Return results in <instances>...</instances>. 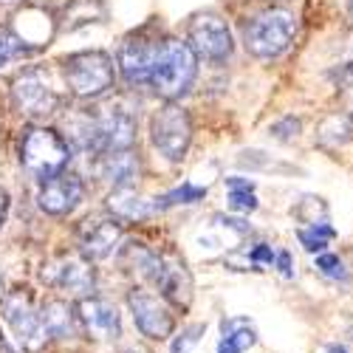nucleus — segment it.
<instances>
[{
  "mask_svg": "<svg viewBox=\"0 0 353 353\" xmlns=\"http://www.w3.org/2000/svg\"><path fill=\"white\" fill-rule=\"evenodd\" d=\"M26 51H28L26 43L12 32V28L0 26V65H6V63H12V60H17V57H23Z\"/></svg>",
  "mask_w": 353,
  "mask_h": 353,
  "instance_id": "nucleus-24",
  "label": "nucleus"
},
{
  "mask_svg": "<svg viewBox=\"0 0 353 353\" xmlns=\"http://www.w3.org/2000/svg\"><path fill=\"white\" fill-rule=\"evenodd\" d=\"M274 260H277V252L269 243H257L249 252V266H274Z\"/></svg>",
  "mask_w": 353,
  "mask_h": 353,
  "instance_id": "nucleus-29",
  "label": "nucleus"
},
{
  "mask_svg": "<svg viewBox=\"0 0 353 353\" xmlns=\"http://www.w3.org/2000/svg\"><path fill=\"white\" fill-rule=\"evenodd\" d=\"M328 77L339 88H353V54H347V57H342L339 63H334Z\"/></svg>",
  "mask_w": 353,
  "mask_h": 353,
  "instance_id": "nucleus-28",
  "label": "nucleus"
},
{
  "mask_svg": "<svg viewBox=\"0 0 353 353\" xmlns=\"http://www.w3.org/2000/svg\"><path fill=\"white\" fill-rule=\"evenodd\" d=\"M294 34H297V20H294L291 12L285 9H272L257 14L243 32V43L249 48V54L260 57V60H272V57H280Z\"/></svg>",
  "mask_w": 353,
  "mask_h": 353,
  "instance_id": "nucleus-6",
  "label": "nucleus"
},
{
  "mask_svg": "<svg viewBox=\"0 0 353 353\" xmlns=\"http://www.w3.org/2000/svg\"><path fill=\"white\" fill-rule=\"evenodd\" d=\"M195 57H203L210 63H223L232 54V32L223 17L203 12L198 17H192L190 23V43Z\"/></svg>",
  "mask_w": 353,
  "mask_h": 353,
  "instance_id": "nucleus-10",
  "label": "nucleus"
},
{
  "mask_svg": "<svg viewBox=\"0 0 353 353\" xmlns=\"http://www.w3.org/2000/svg\"><path fill=\"white\" fill-rule=\"evenodd\" d=\"M350 14H353V0H350Z\"/></svg>",
  "mask_w": 353,
  "mask_h": 353,
  "instance_id": "nucleus-34",
  "label": "nucleus"
},
{
  "mask_svg": "<svg viewBox=\"0 0 353 353\" xmlns=\"http://www.w3.org/2000/svg\"><path fill=\"white\" fill-rule=\"evenodd\" d=\"M133 260H136V269L141 277L150 280L164 297L175 305H187L190 300V288L192 280L184 269V263L179 257H170V254H156V252H147V249H130Z\"/></svg>",
  "mask_w": 353,
  "mask_h": 353,
  "instance_id": "nucleus-5",
  "label": "nucleus"
},
{
  "mask_svg": "<svg viewBox=\"0 0 353 353\" xmlns=\"http://www.w3.org/2000/svg\"><path fill=\"white\" fill-rule=\"evenodd\" d=\"M159 46H161L159 40H147L141 34H133L122 43L119 65H122V77H125L128 85H150V74H153Z\"/></svg>",
  "mask_w": 353,
  "mask_h": 353,
  "instance_id": "nucleus-13",
  "label": "nucleus"
},
{
  "mask_svg": "<svg viewBox=\"0 0 353 353\" xmlns=\"http://www.w3.org/2000/svg\"><path fill=\"white\" fill-rule=\"evenodd\" d=\"M350 136H353V125H350L347 116H331V119H325L319 128V141L331 144V147L345 144Z\"/></svg>",
  "mask_w": 353,
  "mask_h": 353,
  "instance_id": "nucleus-23",
  "label": "nucleus"
},
{
  "mask_svg": "<svg viewBox=\"0 0 353 353\" xmlns=\"http://www.w3.org/2000/svg\"><path fill=\"white\" fill-rule=\"evenodd\" d=\"M43 280L60 291L82 294V297H88V294L94 291V283H97L91 263L79 260V257H60V260L48 263L43 269Z\"/></svg>",
  "mask_w": 353,
  "mask_h": 353,
  "instance_id": "nucleus-14",
  "label": "nucleus"
},
{
  "mask_svg": "<svg viewBox=\"0 0 353 353\" xmlns=\"http://www.w3.org/2000/svg\"><path fill=\"white\" fill-rule=\"evenodd\" d=\"M77 319L82 322L85 334L99 339V342H110V339L122 336L119 308L105 297H82L77 305Z\"/></svg>",
  "mask_w": 353,
  "mask_h": 353,
  "instance_id": "nucleus-12",
  "label": "nucleus"
},
{
  "mask_svg": "<svg viewBox=\"0 0 353 353\" xmlns=\"http://www.w3.org/2000/svg\"><path fill=\"white\" fill-rule=\"evenodd\" d=\"M128 305H130L136 328L144 336H150V339H167L172 334V314L167 311V305L156 297V294L133 288L128 294Z\"/></svg>",
  "mask_w": 353,
  "mask_h": 353,
  "instance_id": "nucleus-11",
  "label": "nucleus"
},
{
  "mask_svg": "<svg viewBox=\"0 0 353 353\" xmlns=\"http://www.w3.org/2000/svg\"><path fill=\"white\" fill-rule=\"evenodd\" d=\"M207 331V325H187V328H181V334L172 339V345H170V350L172 353H190L198 342H201V334Z\"/></svg>",
  "mask_w": 353,
  "mask_h": 353,
  "instance_id": "nucleus-27",
  "label": "nucleus"
},
{
  "mask_svg": "<svg viewBox=\"0 0 353 353\" xmlns=\"http://www.w3.org/2000/svg\"><path fill=\"white\" fill-rule=\"evenodd\" d=\"M108 207L116 218H125V221H144L164 210L159 198H141L133 190H113Z\"/></svg>",
  "mask_w": 353,
  "mask_h": 353,
  "instance_id": "nucleus-18",
  "label": "nucleus"
},
{
  "mask_svg": "<svg viewBox=\"0 0 353 353\" xmlns=\"http://www.w3.org/2000/svg\"><path fill=\"white\" fill-rule=\"evenodd\" d=\"M274 266L280 269V274H283L285 280H291V277H294V263H291V254H288V252H277Z\"/></svg>",
  "mask_w": 353,
  "mask_h": 353,
  "instance_id": "nucleus-31",
  "label": "nucleus"
},
{
  "mask_svg": "<svg viewBox=\"0 0 353 353\" xmlns=\"http://www.w3.org/2000/svg\"><path fill=\"white\" fill-rule=\"evenodd\" d=\"M122 241V223L113 218H94L85 221V226L79 229V252L82 257L91 260H108L116 246Z\"/></svg>",
  "mask_w": 353,
  "mask_h": 353,
  "instance_id": "nucleus-16",
  "label": "nucleus"
},
{
  "mask_svg": "<svg viewBox=\"0 0 353 353\" xmlns=\"http://www.w3.org/2000/svg\"><path fill=\"white\" fill-rule=\"evenodd\" d=\"M229 187V207L238 212H254L257 198H254V184L246 179H226Z\"/></svg>",
  "mask_w": 353,
  "mask_h": 353,
  "instance_id": "nucleus-21",
  "label": "nucleus"
},
{
  "mask_svg": "<svg viewBox=\"0 0 353 353\" xmlns=\"http://www.w3.org/2000/svg\"><path fill=\"white\" fill-rule=\"evenodd\" d=\"M203 195H207V190H203V187L184 184V187H179V190H172L170 195L159 198V201H161V207H175V203H195V201H201Z\"/></svg>",
  "mask_w": 353,
  "mask_h": 353,
  "instance_id": "nucleus-26",
  "label": "nucleus"
},
{
  "mask_svg": "<svg viewBox=\"0 0 353 353\" xmlns=\"http://www.w3.org/2000/svg\"><path fill=\"white\" fill-rule=\"evenodd\" d=\"M314 266L319 269V274H325L328 280H347V269H345V263L336 257V254H328V252H322L314 257Z\"/></svg>",
  "mask_w": 353,
  "mask_h": 353,
  "instance_id": "nucleus-25",
  "label": "nucleus"
},
{
  "mask_svg": "<svg viewBox=\"0 0 353 353\" xmlns=\"http://www.w3.org/2000/svg\"><path fill=\"white\" fill-rule=\"evenodd\" d=\"M97 175H99V181L110 184L113 190H130L136 184V179H139V159L130 150L99 156Z\"/></svg>",
  "mask_w": 353,
  "mask_h": 353,
  "instance_id": "nucleus-17",
  "label": "nucleus"
},
{
  "mask_svg": "<svg viewBox=\"0 0 353 353\" xmlns=\"http://www.w3.org/2000/svg\"><path fill=\"white\" fill-rule=\"evenodd\" d=\"M272 133H274L277 139L288 141V139H294V136L300 133V119H294V116H285V119H280L277 125H272Z\"/></svg>",
  "mask_w": 353,
  "mask_h": 353,
  "instance_id": "nucleus-30",
  "label": "nucleus"
},
{
  "mask_svg": "<svg viewBox=\"0 0 353 353\" xmlns=\"http://www.w3.org/2000/svg\"><path fill=\"white\" fill-rule=\"evenodd\" d=\"M63 74L74 97L94 99L113 85V60L105 51H79L63 60Z\"/></svg>",
  "mask_w": 353,
  "mask_h": 353,
  "instance_id": "nucleus-7",
  "label": "nucleus"
},
{
  "mask_svg": "<svg viewBox=\"0 0 353 353\" xmlns=\"http://www.w3.org/2000/svg\"><path fill=\"white\" fill-rule=\"evenodd\" d=\"M325 353H350L345 345H339V342H328L325 345Z\"/></svg>",
  "mask_w": 353,
  "mask_h": 353,
  "instance_id": "nucleus-33",
  "label": "nucleus"
},
{
  "mask_svg": "<svg viewBox=\"0 0 353 353\" xmlns=\"http://www.w3.org/2000/svg\"><path fill=\"white\" fill-rule=\"evenodd\" d=\"M71 159L68 141L48 128H28L20 139V164L37 181L60 175Z\"/></svg>",
  "mask_w": 353,
  "mask_h": 353,
  "instance_id": "nucleus-2",
  "label": "nucleus"
},
{
  "mask_svg": "<svg viewBox=\"0 0 353 353\" xmlns=\"http://www.w3.org/2000/svg\"><path fill=\"white\" fill-rule=\"evenodd\" d=\"M82 179L74 172H60V175H54V179L43 181L40 187V210L48 212V215H68L77 210V203L82 201Z\"/></svg>",
  "mask_w": 353,
  "mask_h": 353,
  "instance_id": "nucleus-15",
  "label": "nucleus"
},
{
  "mask_svg": "<svg viewBox=\"0 0 353 353\" xmlns=\"http://www.w3.org/2000/svg\"><path fill=\"white\" fill-rule=\"evenodd\" d=\"M74 141L85 153H122L136 141V119L125 108H102L99 113H85L74 122Z\"/></svg>",
  "mask_w": 353,
  "mask_h": 353,
  "instance_id": "nucleus-1",
  "label": "nucleus"
},
{
  "mask_svg": "<svg viewBox=\"0 0 353 353\" xmlns=\"http://www.w3.org/2000/svg\"><path fill=\"white\" fill-rule=\"evenodd\" d=\"M195 54L187 43L181 40H164L159 46L156 63H153V74H150V85L153 91L164 99H175L190 91V85L195 79Z\"/></svg>",
  "mask_w": 353,
  "mask_h": 353,
  "instance_id": "nucleus-3",
  "label": "nucleus"
},
{
  "mask_svg": "<svg viewBox=\"0 0 353 353\" xmlns=\"http://www.w3.org/2000/svg\"><path fill=\"white\" fill-rule=\"evenodd\" d=\"M192 139L190 116L181 105H164L150 119V141L167 161H181Z\"/></svg>",
  "mask_w": 353,
  "mask_h": 353,
  "instance_id": "nucleus-8",
  "label": "nucleus"
},
{
  "mask_svg": "<svg viewBox=\"0 0 353 353\" xmlns=\"http://www.w3.org/2000/svg\"><path fill=\"white\" fill-rule=\"evenodd\" d=\"M0 314L12 325L14 336L20 339L23 347L28 350H40L46 345V331H43V322H40V311L34 308L32 297L26 294V288H12L3 294L0 300Z\"/></svg>",
  "mask_w": 353,
  "mask_h": 353,
  "instance_id": "nucleus-9",
  "label": "nucleus"
},
{
  "mask_svg": "<svg viewBox=\"0 0 353 353\" xmlns=\"http://www.w3.org/2000/svg\"><path fill=\"white\" fill-rule=\"evenodd\" d=\"M37 311H40V322H43L46 336H54V339L77 336V314H74V308L68 303L46 300Z\"/></svg>",
  "mask_w": 353,
  "mask_h": 353,
  "instance_id": "nucleus-19",
  "label": "nucleus"
},
{
  "mask_svg": "<svg viewBox=\"0 0 353 353\" xmlns=\"http://www.w3.org/2000/svg\"><path fill=\"white\" fill-rule=\"evenodd\" d=\"M6 212H9V192L0 187V226H3V221H6Z\"/></svg>",
  "mask_w": 353,
  "mask_h": 353,
  "instance_id": "nucleus-32",
  "label": "nucleus"
},
{
  "mask_svg": "<svg viewBox=\"0 0 353 353\" xmlns=\"http://www.w3.org/2000/svg\"><path fill=\"white\" fill-rule=\"evenodd\" d=\"M257 342V334L246 316H229L221 322L218 353H246Z\"/></svg>",
  "mask_w": 353,
  "mask_h": 353,
  "instance_id": "nucleus-20",
  "label": "nucleus"
},
{
  "mask_svg": "<svg viewBox=\"0 0 353 353\" xmlns=\"http://www.w3.org/2000/svg\"><path fill=\"white\" fill-rule=\"evenodd\" d=\"M12 105L17 113L28 116V119H43V116L60 110L63 94L46 68H26L12 82Z\"/></svg>",
  "mask_w": 353,
  "mask_h": 353,
  "instance_id": "nucleus-4",
  "label": "nucleus"
},
{
  "mask_svg": "<svg viewBox=\"0 0 353 353\" xmlns=\"http://www.w3.org/2000/svg\"><path fill=\"white\" fill-rule=\"evenodd\" d=\"M334 229L325 223V221H314L311 226H305V229H300V234H297V238H300V243H303V249L305 252H311V254H322V252H325V246H328V241L334 238Z\"/></svg>",
  "mask_w": 353,
  "mask_h": 353,
  "instance_id": "nucleus-22",
  "label": "nucleus"
}]
</instances>
